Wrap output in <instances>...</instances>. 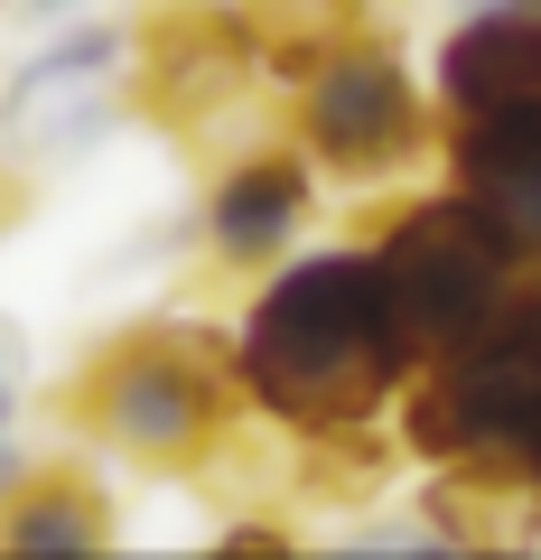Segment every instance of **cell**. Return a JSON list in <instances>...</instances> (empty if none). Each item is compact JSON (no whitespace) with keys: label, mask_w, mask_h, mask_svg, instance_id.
Segmentation results:
<instances>
[{"label":"cell","mask_w":541,"mask_h":560,"mask_svg":"<svg viewBox=\"0 0 541 560\" xmlns=\"http://www.w3.org/2000/svg\"><path fill=\"white\" fill-rule=\"evenodd\" d=\"M411 374H421V355L383 300L374 253L290 261L234 337V393L252 411H271L290 440L374 430V411H392Z\"/></svg>","instance_id":"6da1fadb"},{"label":"cell","mask_w":541,"mask_h":560,"mask_svg":"<svg viewBox=\"0 0 541 560\" xmlns=\"http://www.w3.org/2000/svg\"><path fill=\"white\" fill-rule=\"evenodd\" d=\"M532 243H514L495 215H485L477 197H430V206H401L392 224H383L374 243V271H383V300H392L401 337H411V355H448V346L485 337L495 318H514L522 300L541 290L532 271Z\"/></svg>","instance_id":"7a4b0ae2"},{"label":"cell","mask_w":541,"mask_h":560,"mask_svg":"<svg viewBox=\"0 0 541 560\" xmlns=\"http://www.w3.org/2000/svg\"><path fill=\"white\" fill-rule=\"evenodd\" d=\"M532 430H541V290L514 318H495L485 337L430 355L421 383H401V440L421 448L430 467H448V477L532 495V486H522Z\"/></svg>","instance_id":"3957f363"},{"label":"cell","mask_w":541,"mask_h":560,"mask_svg":"<svg viewBox=\"0 0 541 560\" xmlns=\"http://www.w3.org/2000/svg\"><path fill=\"white\" fill-rule=\"evenodd\" d=\"M66 411L121 458H205L234 411V355L205 346L197 327H131L66 383Z\"/></svg>","instance_id":"277c9868"},{"label":"cell","mask_w":541,"mask_h":560,"mask_svg":"<svg viewBox=\"0 0 541 560\" xmlns=\"http://www.w3.org/2000/svg\"><path fill=\"white\" fill-rule=\"evenodd\" d=\"M261 57L234 0H141L121 28V103L160 131H205L252 94Z\"/></svg>","instance_id":"5b68a950"},{"label":"cell","mask_w":541,"mask_h":560,"mask_svg":"<svg viewBox=\"0 0 541 560\" xmlns=\"http://www.w3.org/2000/svg\"><path fill=\"white\" fill-rule=\"evenodd\" d=\"M308 150H318L337 178L374 187V178H401V168L430 150V103L421 84L401 75V57L383 38H355L308 75Z\"/></svg>","instance_id":"8992f818"},{"label":"cell","mask_w":541,"mask_h":560,"mask_svg":"<svg viewBox=\"0 0 541 560\" xmlns=\"http://www.w3.org/2000/svg\"><path fill=\"white\" fill-rule=\"evenodd\" d=\"M121 113V28H75L47 57H28L0 94V131L38 150V160H75L113 131Z\"/></svg>","instance_id":"52a82bcc"},{"label":"cell","mask_w":541,"mask_h":560,"mask_svg":"<svg viewBox=\"0 0 541 560\" xmlns=\"http://www.w3.org/2000/svg\"><path fill=\"white\" fill-rule=\"evenodd\" d=\"M448 187L477 197L514 243L541 253V94L458 113V131H448Z\"/></svg>","instance_id":"ba28073f"},{"label":"cell","mask_w":541,"mask_h":560,"mask_svg":"<svg viewBox=\"0 0 541 560\" xmlns=\"http://www.w3.org/2000/svg\"><path fill=\"white\" fill-rule=\"evenodd\" d=\"M439 94L458 103V113H477V103H514V94H541V0H485L477 20L448 38Z\"/></svg>","instance_id":"9c48e42d"},{"label":"cell","mask_w":541,"mask_h":560,"mask_svg":"<svg viewBox=\"0 0 541 560\" xmlns=\"http://www.w3.org/2000/svg\"><path fill=\"white\" fill-rule=\"evenodd\" d=\"M299 215H308V168L290 160V150H261V160H243L234 178L215 187L205 243H215L224 261H271L290 234H299Z\"/></svg>","instance_id":"30bf717a"},{"label":"cell","mask_w":541,"mask_h":560,"mask_svg":"<svg viewBox=\"0 0 541 560\" xmlns=\"http://www.w3.org/2000/svg\"><path fill=\"white\" fill-rule=\"evenodd\" d=\"M243 28H252V57L281 84H308L337 47L364 38V0H234Z\"/></svg>","instance_id":"8fae6325"},{"label":"cell","mask_w":541,"mask_h":560,"mask_svg":"<svg viewBox=\"0 0 541 560\" xmlns=\"http://www.w3.org/2000/svg\"><path fill=\"white\" fill-rule=\"evenodd\" d=\"M0 541L10 551H103L113 541V514L84 477H28L20 504L0 514Z\"/></svg>","instance_id":"7c38bea8"},{"label":"cell","mask_w":541,"mask_h":560,"mask_svg":"<svg viewBox=\"0 0 541 560\" xmlns=\"http://www.w3.org/2000/svg\"><path fill=\"white\" fill-rule=\"evenodd\" d=\"M522 486L541 495V430H532V448H522Z\"/></svg>","instance_id":"4fadbf2b"},{"label":"cell","mask_w":541,"mask_h":560,"mask_svg":"<svg viewBox=\"0 0 541 560\" xmlns=\"http://www.w3.org/2000/svg\"><path fill=\"white\" fill-rule=\"evenodd\" d=\"M10 215H20V187H10V178H0V224H10Z\"/></svg>","instance_id":"5bb4252c"},{"label":"cell","mask_w":541,"mask_h":560,"mask_svg":"<svg viewBox=\"0 0 541 560\" xmlns=\"http://www.w3.org/2000/svg\"><path fill=\"white\" fill-rule=\"evenodd\" d=\"M0 420H10V383H0Z\"/></svg>","instance_id":"9a60e30c"}]
</instances>
